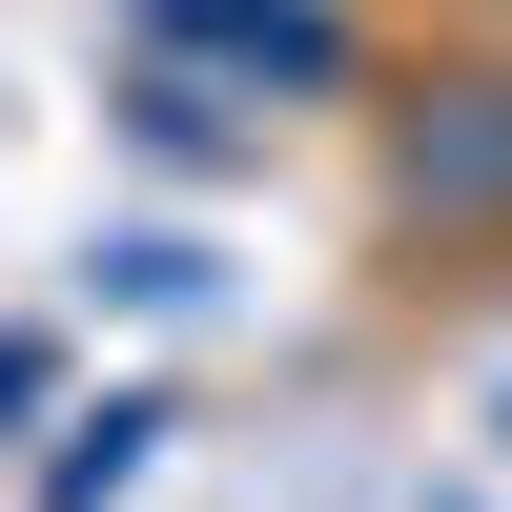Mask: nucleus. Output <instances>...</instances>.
Instances as JSON below:
<instances>
[{
  "label": "nucleus",
  "instance_id": "obj_1",
  "mask_svg": "<svg viewBox=\"0 0 512 512\" xmlns=\"http://www.w3.org/2000/svg\"><path fill=\"white\" fill-rule=\"evenodd\" d=\"M144 431H164V410H103V451H62V492H41V512H103L123 472H144Z\"/></svg>",
  "mask_w": 512,
  "mask_h": 512
}]
</instances>
